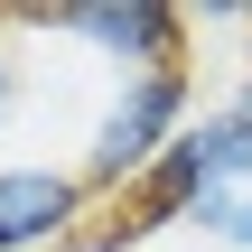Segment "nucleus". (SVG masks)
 Masks as SVG:
<instances>
[{"label": "nucleus", "instance_id": "obj_1", "mask_svg": "<svg viewBox=\"0 0 252 252\" xmlns=\"http://www.w3.org/2000/svg\"><path fill=\"white\" fill-rule=\"evenodd\" d=\"M131 196V234L150 224H187L215 252H252V75L224 103H196V122L122 187Z\"/></svg>", "mask_w": 252, "mask_h": 252}, {"label": "nucleus", "instance_id": "obj_2", "mask_svg": "<svg viewBox=\"0 0 252 252\" xmlns=\"http://www.w3.org/2000/svg\"><path fill=\"white\" fill-rule=\"evenodd\" d=\"M196 122V65H150V75H122L112 94H103V112H94V131H84V187L94 196H122L178 131Z\"/></svg>", "mask_w": 252, "mask_h": 252}, {"label": "nucleus", "instance_id": "obj_3", "mask_svg": "<svg viewBox=\"0 0 252 252\" xmlns=\"http://www.w3.org/2000/svg\"><path fill=\"white\" fill-rule=\"evenodd\" d=\"M28 28L94 47V65H112V84L150 75V65H178V47H187V19L168 0H65V9H37Z\"/></svg>", "mask_w": 252, "mask_h": 252}, {"label": "nucleus", "instance_id": "obj_4", "mask_svg": "<svg viewBox=\"0 0 252 252\" xmlns=\"http://www.w3.org/2000/svg\"><path fill=\"white\" fill-rule=\"evenodd\" d=\"M94 215V187L65 159H0V252H56Z\"/></svg>", "mask_w": 252, "mask_h": 252}, {"label": "nucleus", "instance_id": "obj_5", "mask_svg": "<svg viewBox=\"0 0 252 252\" xmlns=\"http://www.w3.org/2000/svg\"><path fill=\"white\" fill-rule=\"evenodd\" d=\"M19 84H28V56H19V19H0V140L19 122Z\"/></svg>", "mask_w": 252, "mask_h": 252}, {"label": "nucleus", "instance_id": "obj_6", "mask_svg": "<svg viewBox=\"0 0 252 252\" xmlns=\"http://www.w3.org/2000/svg\"><path fill=\"white\" fill-rule=\"evenodd\" d=\"M56 252H140V234H131V224H75Z\"/></svg>", "mask_w": 252, "mask_h": 252}, {"label": "nucleus", "instance_id": "obj_7", "mask_svg": "<svg viewBox=\"0 0 252 252\" xmlns=\"http://www.w3.org/2000/svg\"><path fill=\"white\" fill-rule=\"evenodd\" d=\"M243 28H252V19H243Z\"/></svg>", "mask_w": 252, "mask_h": 252}]
</instances>
